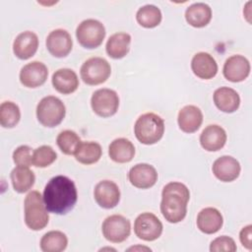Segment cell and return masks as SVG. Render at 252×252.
Here are the masks:
<instances>
[{"label": "cell", "mask_w": 252, "mask_h": 252, "mask_svg": "<svg viewBox=\"0 0 252 252\" xmlns=\"http://www.w3.org/2000/svg\"><path fill=\"white\" fill-rule=\"evenodd\" d=\"M42 197L48 212L65 215L74 208L78 194L75 183L70 178L57 175L47 182Z\"/></svg>", "instance_id": "1"}, {"label": "cell", "mask_w": 252, "mask_h": 252, "mask_svg": "<svg viewBox=\"0 0 252 252\" xmlns=\"http://www.w3.org/2000/svg\"><path fill=\"white\" fill-rule=\"evenodd\" d=\"M190 192L181 182L167 183L161 192L160 212L163 218L171 223L181 221L187 213V203Z\"/></svg>", "instance_id": "2"}, {"label": "cell", "mask_w": 252, "mask_h": 252, "mask_svg": "<svg viewBox=\"0 0 252 252\" xmlns=\"http://www.w3.org/2000/svg\"><path fill=\"white\" fill-rule=\"evenodd\" d=\"M164 132L163 119L153 112L139 116L134 125V133L139 142L145 145H153L158 142Z\"/></svg>", "instance_id": "3"}, {"label": "cell", "mask_w": 252, "mask_h": 252, "mask_svg": "<svg viewBox=\"0 0 252 252\" xmlns=\"http://www.w3.org/2000/svg\"><path fill=\"white\" fill-rule=\"evenodd\" d=\"M25 222L32 230L44 228L49 220L43 197L38 191H31L25 198Z\"/></svg>", "instance_id": "4"}, {"label": "cell", "mask_w": 252, "mask_h": 252, "mask_svg": "<svg viewBox=\"0 0 252 252\" xmlns=\"http://www.w3.org/2000/svg\"><path fill=\"white\" fill-rule=\"evenodd\" d=\"M66 108L61 99L48 95L43 97L36 106V117L39 123L45 127L59 125L65 117Z\"/></svg>", "instance_id": "5"}, {"label": "cell", "mask_w": 252, "mask_h": 252, "mask_svg": "<svg viewBox=\"0 0 252 252\" xmlns=\"http://www.w3.org/2000/svg\"><path fill=\"white\" fill-rule=\"evenodd\" d=\"M76 36L83 47L90 49L96 48L104 39L105 28L97 20L87 19L77 27Z\"/></svg>", "instance_id": "6"}, {"label": "cell", "mask_w": 252, "mask_h": 252, "mask_svg": "<svg viewBox=\"0 0 252 252\" xmlns=\"http://www.w3.org/2000/svg\"><path fill=\"white\" fill-rule=\"evenodd\" d=\"M111 73L109 63L101 57H92L86 60L80 70L81 78L87 85L95 86L104 83Z\"/></svg>", "instance_id": "7"}, {"label": "cell", "mask_w": 252, "mask_h": 252, "mask_svg": "<svg viewBox=\"0 0 252 252\" xmlns=\"http://www.w3.org/2000/svg\"><path fill=\"white\" fill-rule=\"evenodd\" d=\"M102 234L110 242L120 243L125 241L131 232V223L121 215L107 217L101 225Z\"/></svg>", "instance_id": "8"}, {"label": "cell", "mask_w": 252, "mask_h": 252, "mask_svg": "<svg viewBox=\"0 0 252 252\" xmlns=\"http://www.w3.org/2000/svg\"><path fill=\"white\" fill-rule=\"evenodd\" d=\"M91 105L95 114L101 117H109L116 113L119 106V97L115 91L99 89L91 98Z\"/></svg>", "instance_id": "9"}, {"label": "cell", "mask_w": 252, "mask_h": 252, "mask_svg": "<svg viewBox=\"0 0 252 252\" xmlns=\"http://www.w3.org/2000/svg\"><path fill=\"white\" fill-rule=\"evenodd\" d=\"M135 234L145 241L158 239L162 232V223L152 213H143L137 217L134 222Z\"/></svg>", "instance_id": "10"}, {"label": "cell", "mask_w": 252, "mask_h": 252, "mask_svg": "<svg viewBox=\"0 0 252 252\" xmlns=\"http://www.w3.org/2000/svg\"><path fill=\"white\" fill-rule=\"evenodd\" d=\"M73 40L70 33L62 29H57L49 32L46 37V47L54 57H65L72 50Z\"/></svg>", "instance_id": "11"}, {"label": "cell", "mask_w": 252, "mask_h": 252, "mask_svg": "<svg viewBox=\"0 0 252 252\" xmlns=\"http://www.w3.org/2000/svg\"><path fill=\"white\" fill-rule=\"evenodd\" d=\"M95 202L104 209L114 208L120 200V190L117 184L110 180L99 181L94 190Z\"/></svg>", "instance_id": "12"}, {"label": "cell", "mask_w": 252, "mask_h": 252, "mask_svg": "<svg viewBox=\"0 0 252 252\" xmlns=\"http://www.w3.org/2000/svg\"><path fill=\"white\" fill-rule=\"evenodd\" d=\"M47 76V67L42 62L32 61L21 69L20 81L27 88H37L45 83Z\"/></svg>", "instance_id": "13"}, {"label": "cell", "mask_w": 252, "mask_h": 252, "mask_svg": "<svg viewBox=\"0 0 252 252\" xmlns=\"http://www.w3.org/2000/svg\"><path fill=\"white\" fill-rule=\"evenodd\" d=\"M223 76L226 80L237 83L244 81L250 73V63L242 55H232L228 57L222 68Z\"/></svg>", "instance_id": "14"}, {"label": "cell", "mask_w": 252, "mask_h": 252, "mask_svg": "<svg viewBox=\"0 0 252 252\" xmlns=\"http://www.w3.org/2000/svg\"><path fill=\"white\" fill-rule=\"evenodd\" d=\"M128 179L133 186L140 189H147L156 184L158 172L151 164L138 163L129 170Z\"/></svg>", "instance_id": "15"}, {"label": "cell", "mask_w": 252, "mask_h": 252, "mask_svg": "<svg viewBox=\"0 0 252 252\" xmlns=\"http://www.w3.org/2000/svg\"><path fill=\"white\" fill-rule=\"evenodd\" d=\"M212 169L219 180L231 182L238 177L241 167L236 158L230 156H222L214 161Z\"/></svg>", "instance_id": "16"}, {"label": "cell", "mask_w": 252, "mask_h": 252, "mask_svg": "<svg viewBox=\"0 0 252 252\" xmlns=\"http://www.w3.org/2000/svg\"><path fill=\"white\" fill-rule=\"evenodd\" d=\"M38 47L37 35L30 31H26L17 35L13 43L14 54L23 60L34 55Z\"/></svg>", "instance_id": "17"}, {"label": "cell", "mask_w": 252, "mask_h": 252, "mask_svg": "<svg viewBox=\"0 0 252 252\" xmlns=\"http://www.w3.org/2000/svg\"><path fill=\"white\" fill-rule=\"evenodd\" d=\"M191 69L200 79L210 80L217 75L218 64L211 54L207 52H198L191 60Z\"/></svg>", "instance_id": "18"}, {"label": "cell", "mask_w": 252, "mask_h": 252, "mask_svg": "<svg viewBox=\"0 0 252 252\" xmlns=\"http://www.w3.org/2000/svg\"><path fill=\"white\" fill-rule=\"evenodd\" d=\"M226 142V133L224 129L217 124L207 126L200 135V144L208 152L220 150Z\"/></svg>", "instance_id": "19"}, {"label": "cell", "mask_w": 252, "mask_h": 252, "mask_svg": "<svg viewBox=\"0 0 252 252\" xmlns=\"http://www.w3.org/2000/svg\"><path fill=\"white\" fill-rule=\"evenodd\" d=\"M222 223V216L216 208H205L201 210L197 216V226L202 232L206 234H213L218 232L221 228Z\"/></svg>", "instance_id": "20"}, {"label": "cell", "mask_w": 252, "mask_h": 252, "mask_svg": "<svg viewBox=\"0 0 252 252\" xmlns=\"http://www.w3.org/2000/svg\"><path fill=\"white\" fill-rule=\"evenodd\" d=\"M178 126L185 133L197 131L203 122V113L195 105H185L178 112Z\"/></svg>", "instance_id": "21"}, {"label": "cell", "mask_w": 252, "mask_h": 252, "mask_svg": "<svg viewBox=\"0 0 252 252\" xmlns=\"http://www.w3.org/2000/svg\"><path fill=\"white\" fill-rule=\"evenodd\" d=\"M51 81L54 89L63 94H72L79 87L77 74L69 68H62L55 71Z\"/></svg>", "instance_id": "22"}, {"label": "cell", "mask_w": 252, "mask_h": 252, "mask_svg": "<svg viewBox=\"0 0 252 252\" xmlns=\"http://www.w3.org/2000/svg\"><path fill=\"white\" fill-rule=\"evenodd\" d=\"M214 102L220 111L232 113L238 109L240 97L233 89L228 87H220L214 93Z\"/></svg>", "instance_id": "23"}, {"label": "cell", "mask_w": 252, "mask_h": 252, "mask_svg": "<svg viewBox=\"0 0 252 252\" xmlns=\"http://www.w3.org/2000/svg\"><path fill=\"white\" fill-rule=\"evenodd\" d=\"M109 158L118 163L129 162L135 155V147L126 138H118L113 140L108 148Z\"/></svg>", "instance_id": "24"}, {"label": "cell", "mask_w": 252, "mask_h": 252, "mask_svg": "<svg viewBox=\"0 0 252 252\" xmlns=\"http://www.w3.org/2000/svg\"><path fill=\"white\" fill-rule=\"evenodd\" d=\"M185 19L190 26L194 28H203L207 26L212 19V9L206 3H194L186 9Z\"/></svg>", "instance_id": "25"}, {"label": "cell", "mask_w": 252, "mask_h": 252, "mask_svg": "<svg viewBox=\"0 0 252 252\" xmlns=\"http://www.w3.org/2000/svg\"><path fill=\"white\" fill-rule=\"evenodd\" d=\"M131 35L127 32H116L109 36L105 49L108 56L114 59L123 58L130 49Z\"/></svg>", "instance_id": "26"}, {"label": "cell", "mask_w": 252, "mask_h": 252, "mask_svg": "<svg viewBox=\"0 0 252 252\" xmlns=\"http://www.w3.org/2000/svg\"><path fill=\"white\" fill-rule=\"evenodd\" d=\"M13 188L18 193H25L29 191L34 184V173L29 166H16L10 174Z\"/></svg>", "instance_id": "27"}, {"label": "cell", "mask_w": 252, "mask_h": 252, "mask_svg": "<svg viewBox=\"0 0 252 252\" xmlns=\"http://www.w3.org/2000/svg\"><path fill=\"white\" fill-rule=\"evenodd\" d=\"M101 154L102 150L98 143L82 142L75 153V158L83 164H93L99 160Z\"/></svg>", "instance_id": "28"}, {"label": "cell", "mask_w": 252, "mask_h": 252, "mask_svg": "<svg viewBox=\"0 0 252 252\" xmlns=\"http://www.w3.org/2000/svg\"><path fill=\"white\" fill-rule=\"evenodd\" d=\"M68 238L59 230L46 232L40 239V249L43 252H61L66 249Z\"/></svg>", "instance_id": "29"}, {"label": "cell", "mask_w": 252, "mask_h": 252, "mask_svg": "<svg viewBox=\"0 0 252 252\" xmlns=\"http://www.w3.org/2000/svg\"><path fill=\"white\" fill-rule=\"evenodd\" d=\"M136 20L142 27L152 29L160 24L161 12L157 6L148 4L139 8L136 13Z\"/></svg>", "instance_id": "30"}, {"label": "cell", "mask_w": 252, "mask_h": 252, "mask_svg": "<svg viewBox=\"0 0 252 252\" xmlns=\"http://www.w3.org/2000/svg\"><path fill=\"white\" fill-rule=\"evenodd\" d=\"M21 118L19 106L13 101H4L0 105V124L4 128L16 126Z\"/></svg>", "instance_id": "31"}, {"label": "cell", "mask_w": 252, "mask_h": 252, "mask_svg": "<svg viewBox=\"0 0 252 252\" xmlns=\"http://www.w3.org/2000/svg\"><path fill=\"white\" fill-rule=\"evenodd\" d=\"M56 143L63 154L75 155L82 142L76 132L72 130H64L58 134Z\"/></svg>", "instance_id": "32"}, {"label": "cell", "mask_w": 252, "mask_h": 252, "mask_svg": "<svg viewBox=\"0 0 252 252\" xmlns=\"http://www.w3.org/2000/svg\"><path fill=\"white\" fill-rule=\"evenodd\" d=\"M57 155L55 151L47 145L35 149L32 153V164L36 167H46L55 161Z\"/></svg>", "instance_id": "33"}, {"label": "cell", "mask_w": 252, "mask_h": 252, "mask_svg": "<svg viewBox=\"0 0 252 252\" xmlns=\"http://www.w3.org/2000/svg\"><path fill=\"white\" fill-rule=\"evenodd\" d=\"M211 252H234L236 244L231 237L222 235L215 238L210 245Z\"/></svg>", "instance_id": "34"}, {"label": "cell", "mask_w": 252, "mask_h": 252, "mask_svg": "<svg viewBox=\"0 0 252 252\" xmlns=\"http://www.w3.org/2000/svg\"><path fill=\"white\" fill-rule=\"evenodd\" d=\"M13 160L19 166H30L32 164V149L26 145L18 147L13 153Z\"/></svg>", "instance_id": "35"}, {"label": "cell", "mask_w": 252, "mask_h": 252, "mask_svg": "<svg viewBox=\"0 0 252 252\" xmlns=\"http://www.w3.org/2000/svg\"><path fill=\"white\" fill-rule=\"evenodd\" d=\"M251 235H252V225L251 224L244 226L239 233V239H240L241 244L248 250H251V248H252Z\"/></svg>", "instance_id": "36"}, {"label": "cell", "mask_w": 252, "mask_h": 252, "mask_svg": "<svg viewBox=\"0 0 252 252\" xmlns=\"http://www.w3.org/2000/svg\"><path fill=\"white\" fill-rule=\"evenodd\" d=\"M252 4V2L251 1H248L247 3H246V5H245V8H244V10H243V14H244V16L246 17V19H247V21H248V23H251V21H250V16H251V9H250V5Z\"/></svg>", "instance_id": "37"}, {"label": "cell", "mask_w": 252, "mask_h": 252, "mask_svg": "<svg viewBox=\"0 0 252 252\" xmlns=\"http://www.w3.org/2000/svg\"><path fill=\"white\" fill-rule=\"evenodd\" d=\"M131 250H148V251H151V249L150 248H148V247H145V246H133V247H130L129 249H128V251H131Z\"/></svg>", "instance_id": "38"}]
</instances>
